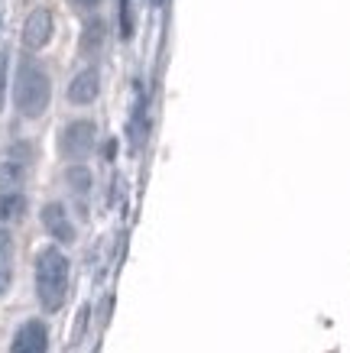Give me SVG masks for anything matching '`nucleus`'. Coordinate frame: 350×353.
I'll return each mask as SVG.
<instances>
[{
    "mask_svg": "<svg viewBox=\"0 0 350 353\" xmlns=\"http://www.w3.org/2000/svg\"><path fill=\"white\" fill-rule=\"evenodd\" d=\"M32 276H36V299H39V308H43L46 314H55V311L65 305V295H68V276H72L68 256H65L55 243L43 246V250L36 253Z\"/></svg>",
    "mask_w": 350,
    "mask_h": 353,
    "instance_id": "obj_1",
    "label": "nucleus"
},
{
    "mask_svg": "<svg viewBox=\"0 0 350 353\" xmlns=\"http://www.w3.org/2000/svg\"><path fill=\"white\" fill-rule=\"evenodd\" d=\"M49 101H52V81L46 75V68L32 59H23L13 78V104L20 110V117L39 120L49 110Z\"/></svg>",
    "mask_w": 350,
    "mask_h": 353,
    "instance_id": "obj_2",
    "label": "nucleus"
},
{
    "mask_svg": "<svg viewBox=\"0 0 350 353\" xmlns=\"http://www.w3.org/2000/svg\"><path fill=\"white\" fill-rule=\"evenodd\" d=\"M95 139H97V127L91 120H72L59 133V156L72 162L85 159L88 152L95 150Z\"/></svg>",
    "mask_w": 350,
    "mask_h": 353,
    "instance_id": "obj_3",
    "label": "nucleus"
},
{
    "mask_svg": "<svg viewBox=\"0 0 350 353\" xmlns=\"http://www.w3.org/2000/svg\"><path fill=\"white\" fill-rule=\"evenodd\" d=\"M52 30H55L52 13L46 10V7H36L26 17V23H23V46L30 52H39V49H46V46L52 43Z\"/></svg>",
    "mask_w": 350,
    "mask_h": 353,
    "instance_id": "obj_4",
    "label": "nucleus"
},
{
    "mask_svg": "<svg viewBox=\"0 0 350 353\" xmlns=\"http://www.w3.org/2000/svg\"><path fill=\"white\" fill-rule=\"evenodd\" d=\"M10 353H49V327L39 318L23 321L10 341Z\"/></svg>",
    "mask_w": 350,
    "mask_h": 353,
    "instance_id": "obj_5",
    "label": "nucleus"
},
{
    "mask_svg": "<svg viewBox=\"0 0 350 353\" xmlns=\"http://www.w3.org/2000/svg\"><path fill=\"white\" fill-rule=\"evenodd\" d=\"M39 217H43L46 234L52 236L55 243H75V224H72V217H68V211H65V204L49 201Z\"/></svg>",
    "mask_w": 350,
    "mask_h": 353,
    "instance_id": "obj_6",
    "label": "nucleus"
},
{
    "mask_svg": "<svg viewBox=\"0 0 350 353\" xmlns=\"http://www.w3.org/2000/svg\"><path fill=\"white\" fill-rule=\"evenodd\" d=\"M97 94H101V75H97V68H85V72H78V75L68 81V101L72 104H95Z\"/></svg>",
    "mask_w": 350,
    "mask_h": 353,
    "instance_id": "obj_7",
    "label": "nucleus"
},
{
    "mask_svg": "<svg viewBox=\"0 0 350 353\" xmlns=\"http://www.w3.org/2000/svg\"><path fill=\"white\" fill-rule=\"evenodd\" d=\"M23 179H26V159H7L0 162V194L3 192H20Z\"/></svg>",
    "mask_w": 350,
    "mask_h": 353,
    "instance_id": "obj_8",
    "label": "nucleus"
},
{
    "mask_svg": "<svg viewBox=\"0 0 350 353\" xmlns=\"http://www.w3.org/2000/svg\"><path fill=\"white\" fill-rule=\"evenodd\" d=\"M26 214V194L23 192H3L0 194V224H13Z\"/></svg>",
    "mask_w": 350,
    "mask_h": 353,
    "instance_id": "obj_9",
    "label": "nucleus"
},
{
    "mask_svg": "<svg viewBox=\"0 0 350 353\" xmlns=\"http://www.w3.org/2000/svg\"><path fill=\"white\" fill-rule=\"evenodd\" d=\"M104 36H107V32H104V23H101V20H91L85 26V36H81V52H88V55L97 52V49L104 46Z\"/></svg>",
    "mask_w": 350,
    "mask_h": 353,
    "instance_id": "obj_10",
    "label": "nucleus"
},
{
    "mask_svg": "<svg viewBox=\"0 0 350 353\" xmlns=\"http://www.w3.org/2000/svg\"><path fill=\"white\" fill-rule=\"evenodd\" d=\"M65 182H68V188H72L78 198H81V194H88V188H91V172H88L85 165H68Z\"/></svg>",
    "mask_w": 350,
    "mask_h": 353,
    "instance_id": "obj_11",
    "label": "nucleus"
},
{
    "mask_svg": "<svg viewBox=\"0 0 350 353\" xmlns=\"http://www.w3.org/2000/svg\"><path fill=\"white\" fill-rule=\"evenodd\" d=\"M120 32L124 39L133 36V17H130V0H120Z\"/></svg>",
    "mask_w": 350,
    "mask_h": 353,
    "instance_id": "obj_12",
    "label": "nucleus"
},
{
    "mask_svg": "<svg viewBox=\"0 0 350 353\" xmlns=\"http://www.w3.org/2000/svg\"><path fill=\"white\" fill-rule=\"evenodd\" d=\"M10 282H13V269L7 259H0V299L10 292Z\"/></svg>",
    "mask_w": 350,
    "mask_h": 353,
    "instance_id": "obj_13",
    "label": "nucleus"
},
{
    "mask_svg": "<svg viewBox=\"0 0 350 353\" xmlns=\"http://www.w3.org/2000/svg\"><path fill=\"white\" fill-rule=\"evenodd\" d=\"M10 253H13V240L7 230H0V259H7L10 263Z\"/></svg>",
    "mask_w": 350,
    "mask_h": 353,
    "instance_id": "obj_14",
    "label": "nucleus"
},
{
    "mask_svg": "<svg viewBox=\"0 0 350 353\" xmlns=\"http://www.w3.org/2000/svg\"><path fill=\"white\" fill-rule=\"evenodd\" d=\"M75 7H78V10H97V3H101V0H72Z\"/></svg>",
    "mask_w": 350,
    "mask_h": 353,
    "instance_id": "obj_15",
    "label": "nucleus"
}]
</instances>
